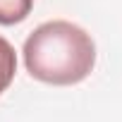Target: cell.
Masks as SVG:
<instances>
[{
	"label": "cell",
	"mask_w": 122,
	"mask_h": 122,
	"mask_svg": "<svg viewBox=\"0 0 122 122\" xmlns=\"http://www.w3.org/2000/svg\"><path fill=\"white\" fill-rule=\"evenodd\" d=\"M26 72L53 86L84 81L96 67V43L86 29L67 19H53L36 26L22 48Z\"/></svg>",
	"instance_id": "1"
},
{
	"label": "cell",
	"mask_w": 122,
	"mask_h": 122,
	"mask_svg": "<svg viewBox=\"0 0 122 122\" xmlns=\"http://www.w3.org/2000/svg\"><path fill=\"white\" fill-rule=\"evenodd\" d=\"M34 10V0H0V26L24 22Z\"/></svg>",
	"instance_id": "3"
},
{
	"label": "cell",
	"mask_w": 122,
	"mask_h": 122,
	"mask_svg": "<svg viewBox=\"0 0 122 122\" xmlns=\"http://www.w3.org/2000/svg\"><path fill=\"white\" fill-rule=\"evenodd\" d=\"M17 74V53L15 46L0 36V96L7 91V86L15 81Z\"/></svg>",
	"instance_id": "2"
}]
</instances>
